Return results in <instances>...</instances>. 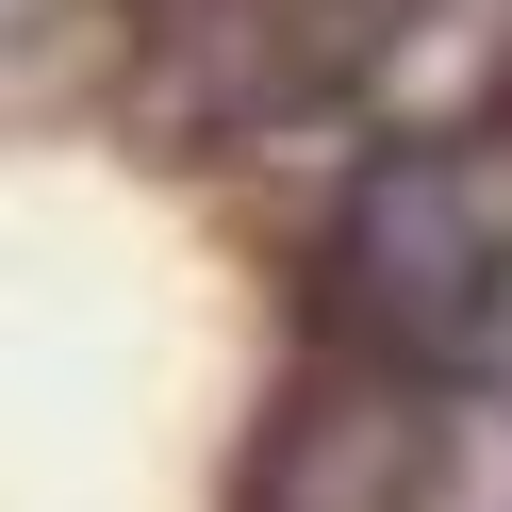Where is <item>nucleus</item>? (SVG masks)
<instances>
[{"label":"nucleus","instance_id":"f257e3e1","mask_svg":"<svg viewBox=\"0 0 512 512\" xmlns=\"http://www.w3.org/2000/svg\"><path fill=\"white\" fill-rule=\"evenodd\" d=\"M512 314V215L496 182H463L446 149H397V166L347 182L331 215V347L364 364H446Z\"/></svg>","mask_w":512,"mask_h":512},{"label":"nucleus","instance_id":"f03ea898","mask_svg":"<svg viewBox=\"0 0 512 512\" xmlns=\"http://www.w3.org/2000/svg\"><path fill=\"white\" fill-rule=\"evenodd\" d=\"M364 0H149V100L182 133H265L364 50Z\"/></svg>","mask_w":512,"mask_h":512}]
</instances>
